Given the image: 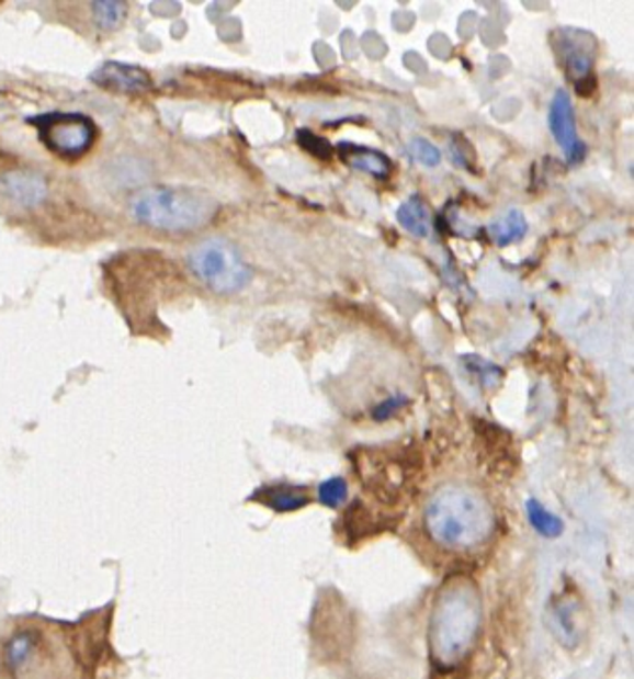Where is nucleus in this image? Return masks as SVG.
Returning <instances> with one entry per match:
<instances>
[{
  "mask_svg": "<svg viewBox=\"0 0 634 679\" xmlns=\"http://www.w3.org/2000/svg\"><path fill=\"white\" fill-rule=\"evenodd\" d=\"M114 604L56 620L11 615L0 622V679H112L118 656L112 646Z\"/></svg>",
  "mask_w": 634,
  "mask_h": 679,
  "instance_id": "1",
  "label": "nucleus"
},
{
  "mask_svg": "<svg viewBox=\"0 0 634 679\" xmlns=\"http://www.w3.org/2000/svg\"><path fill=\"white\" fill-rule=\"evenodd\" d=\"M423 529L443 551H479L497 530V512L479 488L449 483L427 498Z\"/></svg>",
  "mask_w": 634,
  "mask_h": 679,
  "instance_id": "2",
  "label": "nucleus"
},
{
  "mask_svg": "<svg viewBox=\"0 0 634 679\" xmlns=\"http://www.w3.org/2000/svg\"><path fill=\"white\" fill-rule=\"evenodd\" d=\"M482 627V598L475 584L455 578L445 584L433 604L429 644L435 664L453 668L469 654Z\"/></svg>",
  "mask_w": 634,
  "mask_h": 679,
  "instance_id": "3",
  "label": "nucleus"
},
{
  "mask_svg": "<svg viewBox=\"0 0 634 679\" xmlns=\"http://www.w3.org/2000/svg\"><path fill=\"white\" fill-rule=\"evenodd\" d=\"M128 207L138 224L170 234L196 231L216 214L208 195L172 185L144 188L132 195Z\"/></svg>",
  "mask_w": 634,
  "mask_h": 679,
  "instance_id": "4",
  "label": "nucleus"
},
{
  "mask_svg": "<svg viewBox=\"0 0 634 679\" xmlns=\"http://www.w3.org/2000/svg\"><path fill=\"white\" fill-rule=\"evenodd\" d=\"M188 265L210 292L238 293L252 281V268L228 239L212 238L190 251Z\"/></svg>",
  "mask_w": 634,
  "mask_h": 679,
  "instance_id": "5",
  "label": "nucleus"
},
{
  "mask_svg": "<svg viewBox=\"0 0 634 679\" xmlns=\"http://www.w3.org/2000/svg\"><path fill=\"white\" fill-rule=\"evenodd\" d=\"M29 122L38 132L44 148L68 162L84 158L99 136L97 124L80 112H46Z\"/></svg>",
  "mask_w": 634,
  "mask_h": 679,
  "instance_id": "6",
  "label": "nucleus"
},
{
  "mask_svg": "<svg viewBox=\"0 0 634 679\" xmlns=\"http://www.w3.org/2000/svg\"><path fill=\"white\" fill-rule=\"evenodd\" d=\"M548 126H551V132L557 140L558 148L565 151L569 162H580V158L585 154V146L577 136L573 100L565 90H557L555 97H553L551 109H548Z\"/></svg>",
  "mask_w": 634,
  "mask_h": 679,
  "instance_id": "7",
  "label": "nucleus"
},
{
  "mask_svg": "<svg viewBox=\"0 0 634 679\" xmlns=\"http://www.w3.org/2000/svg\"><path fill=\"white\" fill-rule=\"evenodd\" d=\"M92 82L121 94H144L152 88V78L146 70L124 63H104L92 72Z\"/></svg>",
  "mask_w": 634,
  "mask_h": 679,
  "instance_id": "8",
  "label": "nucleus"
},
{
  "mask_svg": "<svg viewBox=\"0 0 634 679\" xmlns=\"http://www.w3.org/2000/svg\"><path fill=\"white\" fill-rule=\"evenodd\" d=\"M0 188L11 197L12 202L24 205V207L41 204L46 195V184L38 173H9L0 180Z\"/></svg>",
  "mask_w": 634,
  "mask_h": 679,
  "instance_id": "9",
  "label": "nucleus"
},
{
  "mask_svg": "<svg viewBox=\"0 0 634 679\" xmlns=\"http://www.w3.org/2000/svg\"><path fill=\"white\" fill-rule=\"evenodd\" d=\"M341 154L350 166L358 168L361 172L372 173L375 178H385L389 173V160L387 156H383L382 151L358 148V146L343 142Z\"/></svg>",
  "mask_w": 634,
  "mask_h": 679,
  "instance_id": "10",
  "label": "nucleus"
},
{
  "mask_svg": "<svg viewBox=\"0 0 634 679\" xmlns=\"http://www.w3.org/2000/svg\"><path fill=\"white\" fill-rule=\"evenodd\" d=\"M527 229H529V224H527L523 212L511 207L509 212H505L503 216L493 222L489 226V234L497 246H509L513 241L525 238Z\"/></svg>",
  "mask_w": 634,
  "mask_h": 679,
  "instance_id": "11",
  "label": "nucleus"
},
{
  "mask_svg": "<svg viewBox=\"0 0 634 679\" xmlns=\"http://www.w3.org/2000/svg\"><path fill=\"white\" fill-rule=\"evenodd\" d=\"M397 219L411 236H416V238L429 236V212H427L426 204L417 195L409 197L405 204L399 205Z\"/></svg>",
  "mask_w": 634,
  "mask_h": 679,
  "instance_id": "12",
  "label": "nucleus"
},
{
  "mask_svg": "<svg viewBox=\"0 0 634 679\" xmlns=\"http://www.w3.org/2000/svg\"><path fill=\"white\" fill-rule=\"evenodd\" d=\"M88 9L92 12V21L97 22L100 31H114L121 26L122 21L126 19L128 4L124 2H92L88 4Z\"/></svg>",
  "mask_w": 634,
  "mask_h": 679,
  "instance_id": "13",
  "label": "nucleus"
},
{
  "mask_svg": "<svg viewBox=\"0 0 634 679\" xmlns=\"http://www.w3.org/2000/svg\"><path fill=\"white\" fill-rule=\"evenodd\" d=\"M409 150L414 154L417 162L423 163L427 168H435L441 162V151H439L438 146H433L426 138H416V140L411 142Z\"/></svg>",
  "mask_w": 634,
  "mask_h": 679,
  "instance_id": "14",
  "label": "nucleus"
},
{
  "mask_svg": "<svg viewBox=\"0 0 634 679\" xmlns=\"http://www.w3.org/2000/svg\"><path fill=\"white\" fill-rule=\"evenodd\" d=\"M297 140H299V144H302L307 151L316 154L319 158H328L329 154H331L328 142L317 138L316 134H312V132H307V129H302V132L297 134Z\"/></svg>",
  "mask_w": 634,
  "mask_h": 679,
  "instance_id": "15",
  "label": "nucleus"
}]
</instances>
